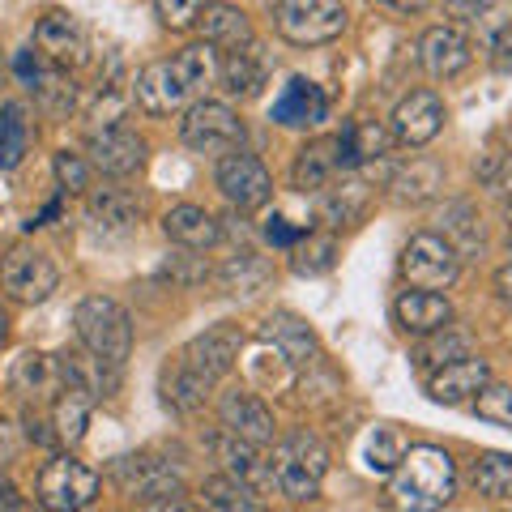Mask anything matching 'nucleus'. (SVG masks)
I'll use <instances>...</instances> for the list:
<instances>
[{"label": "nucleus", "instance_id": "f257e3e1", "mask_svg": "<svg viewBox=\"0 0 512 512\" xmlns=\"http://www.w3.org/2000/svg\"><path fill=\"white\" fill-rule=\"evenodd\" d=\"M218 82V56L210 43H192L184 52H175L171 60H154L137 73L133 99L150 116H171L184 103H192L205 86Z\"/></svg>", "mask_w": 512, "mask_h": 512}, {"label": "nucleus", "instance_id": "f03ea898", "mask_svg": "<svg viewBox=\"0 0 512 512\" xmlns=\"http://www.w3.org/2000/svg\"><path fill=\"white\" fill-rule=\"evenodd\" d=\"M393 504L397 508H414V512H427V508H444L457 491V466L453 457L436 444H410L406 457L397 461L393 470Z\"/></svg>", "mask_w": 512, "mask_h": 512}, {"label": "nucleus", "instance_id": "7ed1b4c3", "mask_svg": "<svg viewBox=\"0 0 512 512\" xmlns=\"http://www.w3.org/2000/svg\"><path fill=\"white\" fill-rule=\"evenodd\" d=\"M325 448L308 431H291L282 444H274L269 453V474H274V487L295 504L316 500L320 478H325Z\"/></svg>", "mask_w": 512, "mask_h": 512}, {"label": "nucleus", "instance_id": "20e7f679", "mask_svg": "<svg viewBox=\"0 0 512 512\" xmlns=\"http://www.w3.org/2000/svg\"><path fill=\"white\" fill-rule=\"evenodd\" d=\"M73 325L90 355H99L116 367L128 359V350H133V320H128V312L116 299H103V295L82 299L73 312Z\"/></svg>", "mask_w": 512, "mask_h": 512}, {"label": "nucleus", "instance_id": "39448f33", "mask_svg": "<svg viewBox=\"0 0 512 512\" xmlns=\"http://www.w3.org/2000/svg\"><path fill=\"white\" fill-rule=\"evenodd\" d=\"M274 26L286 43L299 47L333 43L346 30V9L342 0H282L274 9Z\"/></svg>", "mask_w": 512, "mask_h": 512}, {"label": "nucleus", "instance_id": "423d86ee", "mask_svg": "<svg viewBox=\"0 0 512 512\" xmlns=\"http://www.w3.org/2000/svg\"><path fill=\"white\" fill-rule=\"evenodd\" d=\"M116 483L146 508H184V483L167 461L150 453H133L116 461Z\"/></svg>", "mask_w": 512, "mask_h": 512}, {"label": "nucleus", "instance_id": "0eeeda50", "mask_svg": "<svg viewBox=\"0 0 512 512\" xmlns=\"http://www.w3.org/2000/svg\"><path fill=\"white\" fill-rule=\"evenodd\" d=\"M180 137H184V146L197 150V154H231V150L244 146V124H239V116L227 103L201 99L184 111Z\"/></svg>", "mask_w": 512, "mask_h": 512}, {"label": "nucleus", "instance_id": "6e6552de", "mask_svg": "<svg viewBox=\"0 0 512 512\" xmlns=\"http://www.w3.org/2000/svg\"><path fill=\"white\" fill-rule=\"evenodd\" d=\"M35 491H39L43 508L73 512V508L94 504V495H99V474H94L86 461H77V457H52L39 470V487Z\"/></svg>", "mask_w": 512, "mask_h": 512}, {"label": "nucleus", "instance_id": "1a4fd4ad", "mask_svg": "<svg viewBox=\"0 0 512 512\" xmlns=\"http://www.w3.org/2000/svg\"><path fill=\"white\" fill-rule=\"evenodd\" d=\"M0 286L18 303H43V299H52V291L60 286V269L52 265L47 252L18 244L0 261Z\"/></svg>", "mask_w": 512, "mask_h": 512}, {"label": "nucleus", "instance_id": "9d476101", "mask_svg": "<svg viewBox=\"0 0 512 512\" xmlns=\"http://www.w3.org/2000/svg\"><path fill=\"white\" fill-rule=\"evenodd\" d=\"M218 192L231 201V210L239 214H252V210H261V205L274 197V180H269V171L261 158H252L244 150H231V154H222V163H218Z\"/></svg>", "mask_w": 512, "mask_h": 512}, {"label": "nucleus", "instance_id": "9b49d317", "mask_svg": "<svg viewBox=\"0 0 512 512\" xmlns=\"http://www.w3.org/2000/svg\"><path fill=\"white\" fill-rule=\"evenodd\" d=\"M461 256L457 248L440 235H414L406 252H402V274L410 286H423V291H444V286L457 282Z\"/></svg>", "mask_w": 512, "mask_h": 512}, {"label": "nucleus", "instance_id": "f8f14e48", "mask_svg": "<svg viewBox=\"0 0 512 512\" xmlns=\"http://www.w3.org/2000/svg\"><path fill=\"white\" fill-rule=\"evenodd\" d=\"M491 380V367L487 359L478 355H461V359H448L440 363L436 372L427 376V397L440 406H466L470 397H478V389Z\"/></svg>", "mask_w": 512, "mask_h": 512}, {"label": "nucleus", "instance_id": "ddd939ff", "mask_svg": "<svg viewBox=\"0 0 512 512\" xmlns=\"http://www.w3.org/2000/svg\"><path fill=\"white\" fill-rule=\"evenodd\" d=\"M35 52L52 64V69H77L86 64V30L69 13H47L35 26Z\"/></svg>", "mask_w": 512, "mask_h": 512}, {"label": "nucleus", "instance_id": "4468645a", "mask_svg": "<svg viewBox=\"0 0 512 512\" xmlns=\"http://www.w3.org/2000/svg\"><path fill=\"white\" fill-rule=\"evenodd\" d=\"M90 167L103 171V175H133L141 163H146V141H141L133 128H120V124H107L99 133H90Z\"/></svg>", "mask_w": 512, "mask_h": 512}, {"label": "nucleus", "instance_id": "2eb2a0df", "mask_svg": "<svg viewBox=\"0 0 512 512\" xmlns=\"http://www.w3.org/2000/svg\"><path fill=\"white\" fill-rule=\"evenodd\" d=\"M440 128H444V103H440L436 90H414L393 111V137L402 141V146H410V150L427 146Z\"/></svg>", "mask_w": 512, "mask_h": 512}, {"label": "nucleus", "instance_id": "dca6fc26", "mask_svg": "<svg viewBox=\"0 0 512 512\" xmlns=\"http://www.w3.org/2000/svg\"><path fill=\"white\" fill-rule=\"evenodd\" d=\"M218 414H222V427L235 431L239 440H252V444H261V448L274 444V414H269V406L256 393H248V389L222 393Z\"/></svg>", "mask_w": 512, "mask_h": 512}, {"label": "nucleus", "instance_id": "f3484780", "mask_svg": "<svg viewBox=\"0 0 512 512\" xmlns=\"http://www.w3.org/2000/svg\"><path fill=\"white\" fill-rule=\"evenodd\" d=\"M325 116H329V99L308 77H291L274 99V124L282 128H316Z\"/></svg>", "mask_w": 512, "mask_h": 512}, {"label": "nucleus", "instance_id": "a211bd4d", "mask_svg": "<svg viewBox=\"0 0 512 512\" xmlns=\"http://www.w3.org/2000/svg\"><path fill=\"white\" fill-rule=\"evenodd\" d=\"M214 457L222 461V470H227L231 478H239V483H248L256 495L274 487V474H269V461L261 457V444L252 440H239L235 431H227V436H214Z\"/></svg>", "mask_w": 512, "mask_h": 512}, {"label": "nucleus", "instance_id": "6ab92c4d", "mask_svg": "<svg viewBox=\"0 0 512 512\" xmlns=\"http://www.w3.org/2000/svg\"><path fill=\"white\" fill-rule=\"evenodd\" d=\"M419 56L431 77H457L474 60V47L457 26H431L419 43Z\"/></svg>", "mask_w": 512, "mask_h": 512}, {"label": "nucleus", "instance_id": "aec40b11", "mask_svg": "<svg viewBox=\"0 0 512 512\" xmlns=\"http://www.w3.org/2000/svg\"><path fill=\"white\" fill-rule=\"evenodd\" d=\"M239 359V333L231 325H218L210 333H201V338H192L188 350H184V363H192L205 380H222L235 367Z\"/></svg>", "mask_w": 512, "mask_h": 512}, {"label": "nucleus", "instance_id": "412c9836", "mask_svg": "<svg viewBox=\"0 0 512 512\" xmlns=\"http://www.w3.org/2000/svg\"><path fill=\"white\" fill-rule=\"evenodd\" d=\"M342 171H346L342 141H338V137H320V141H312V146L299 150L291 180H295V188H303V192H320L325 184L338 180Z\"/></svg>", "mask_w": 512, "mask_h": 512}, {"label": "nucleus", "instance_id": "4be33fe9", "mask_svg": "<svg viewBox=\"0 0 512 512\" xmlns=\"http://www.w3.org/2000/svg\"><path fill=\"white\" fill-rule=\"evenodd\" d=\"M393 316H397V325H402L406 333H414V338H427V333L453 325V308H448V299L436 295V291H423V286H414V291H406L402 299H397Z\"/></svg>", "mask_w": 512, "mask_h": 512}, {"label": "nucleus", "instance_id": "5701e85b", "mask_svg": "<svg viewBox=\"0 0 512 512\" xmlns=\"http://www.w3.org/2000/svg\"><path fill=\"white\" fill-rule=\"evenodd\" d=\"M367 201H372V188H367L359 175H346V180H333L320 188V218L329 227H350L367 214Z\"/></svg>", "mask_w": 512, "mask_h": 512}, {"label": "nucleus", "instance_id": "b1692460", "mask_svg": "<svg viewBox=\"0 0 512 512\" xmlns=\"http://www.w3.org/2000/svg\"><path fill=\"white\" fill-rule=\"evenodd\" d=\"M163 231H167L171 244L192 248V252L214 248L218 239H222L218 218H214V214H205L201 205H175V210H167V218H163Z\"/></svg>", "mask_w": 512, "mask_h": 512}, {"label": "nucleus", "instance_id": "393cba45", "mask_svg": "<svg viewBox=\"0 0 512 512\" xmlns=\"http://www.w3.org/2000/svg\"><path fill=\"white\" fill-rule=\"evenodd\" d=\"M218 82L227 94L235 99H252V94H261L265 86V60L256 56V47H231L227 56L218 60Z\"/></svg>", "mask_w": 512, "mask_h": 512}, {"label": "nucleus", "instance_id": "a878e982", "mask_svg": "<svg viewBox=\"0 0 512 512\" xmlns=\"http://www.w3.org/2000/svg\"><path fill=\"white\" fill-rule=\"evenodd\" d=\"M265 342H274L282 350L286 363H312L316 359V333L308 329V320H299L295 312H278L265 320Z\"/></svg>", "mask_w": 512, "mask_h": 512}, {"label": "nucleus", "instance_id": "bb28decb", "mask_svg": "<svg viewBox=\"0 0 512 512\" xmlns=\"http://www.w3.org/2000/svg\"><path fill=\"white\" fill-rule=\"evenodd\" d=\"M201 35L210 47H222V52H231V47H248L252 43V22H248V13L244 9H235V5H205L201 9Z\"/></svg>", "mask_w": 512, "mask_h": 512}, {"label": "nucleus", "instance_id": "cd10ccee", "mask_svg": "<svg viewBox=\"0 0 512 512\" xmlns=\"http://www.w3.org/2000/svg\"><path fill=\"white\" fill-rule=\"evenodd\" d=\"M205 397H210V380H205L192 363L175 359V363L163 367V402H167L171 410L192 414V410L205 406Z\"/></svg>", "mask_w": 512, "mask_h": 512}, {"label": "nucleus", "instance_id": "c85d7f7f", "mask_svg": "<svg viewBox=\"0 0 512 512\" xmlns=\"http://www.w3.org/2000/svg\"><path fill=\"white\" fill-rule=\"evenodd\" d=\"M406 431L402 427H393V423H376V427H367V436H363V448H359V457H363V470L367 474H393L397 470V461L406 457Z\"/></svg>", "mask_w": 512, "mask_h": 512}, {"label": "nucleus", "instance_id": "c756f323", "mask_svg": "<svg viewBox=\"0 0 512 512\" xmlns=\"http://www.w3.org/2000/svg\"><path fill=\"white\" fill-rule=\"evenodd\" d=\"M13 384H18V393H26V397H56L64 389V367H60V359L30 350V355H22L18 367H13Z\"/></svg>", "mask_w": 512, "mask_h": 512}, {"label": "nucleus", "instance_id": "7c9ffc66", "mask_svg": "<svg viewBox=\"0 0 512 512\" xmlns=\"http://www.w3.org/2000/svg\"><path fill=\"white\" fill-rule=\"evenodd\" d=\"M444 188V167L440 163H431V158H414L410 167H402L393 175V197L397 201H410V205H419V201H431L436 192Z\"/></svg>", "mask_w": 512, "mask_h": 512}, {"label": "nucleus", "instance_id": "2f4dec72", "mask_svg": "<svg viewBox=\"0 0 512 512\" xmlns=\"http://www.w3.org/2000/svg\"><path fill=\"white\" fill-rule=\"evenodd\" d=\"M338 141H342L346 171H355V167H363V163H380V158L389 154V137H384L380 124H372V120H355Z\"/></svg>", "mask_w": 512, "mask_h": 512}, {"label": "nucleus", "instance_id": "473e14b6", "mask_svg": "<svg viewBox=\"0 0 512 512\" xmlns=\"http://www.w3.org/2000/svg\"><path fill=\"white\" fill-rule=\"evenodd\" d=\"M86 423H90V397L73 384H64L56 393V406H52V427H56V440L60 444H77L86 436Z\"/></svg>", "mask_w": 512, "mask_h": 512}, {"label": "nucleus", "instance_id": "72a5a7b5", "mask_svg": "<svg viewBox=\"0 0 512 512\" xmlns=\"http://www.w3.org/2000/svg\"><path fill=\"white\" fill-rule=\"evenodd\" d=\"M90 218L99 222L103 231H133L141 218V205L128 197L124 188H99L90 197Z\"/></svg>", "mask_w": 512, "mask_h": 512}, {"label": "nucleus", "instance_id": "f704fd0d", "mask_svg": "<svg viewBox=\"0 0 512 512\" xmlns=\"http://www.w3.org/2000/svg\"><path fill=\"white\" fill-rule=\"evenodd\" d=\"M30 150V124H26V107L22 103H5L0 107V167H18Z\"/></svg>", "mask_w": 512, "mask_h": 512}, {"label": "nucleus", "instance_id": "c9c22d12", "mask_svg": "<svg viewBox=\"0 0 512 512\" xmlns=\"http://www.w3.org/2000/svg\"><path fill=\"white\" fill-rule=\"evenodd\" d=\"M474 491L487 500H512V453H483L474 461Z\"/></svg>", "mask_w": 512, "mask_h": 512}, {"label": "nucleus", "instance_id": "e433bc0d", "mask_svg": "<svg viewBox=\"0 0 512 512\" xmlns=\"http://www.w3.org/2000/svg\"><path fill=\"white\" fill-rule=\"evenodd\" d=\"M274 278V269H269L261 256L256 252H235L227 265H222V282H227V291H235V295H256L261 286Z\"/></svg>", "mask_w": 512, "mask_h": 512}, {"label": "nucleus", "instance_id": "4c0bfd02", "mask_svg": "<svg viewBox=\"0 0 512 512\" xmlns=\"http://www.w3.org/2000/svg\"><path fill=\"white\" fill-rule=\"evenodd\" d=\"M201 500H205V508H222V512H256L261 508L256 491L248 483H239V478H231V474L210 478V483L201 487Z\"/></svg>", "mask_w": 512, "mask_h": 512}, {"label": "nucleus", "instance_id": "58836bf2", "mask_svg": "<svg viewBox=\"0 0 512 512\" xmlns=\"http://www.w3.org/2000/svg\"><path fill=\"white\" fill-rule=\"evenodd\" d=\"M427 338H431V342H423V346H419V355H414L419 372H436L440 363L470 355V342L461 338V333H453V325H444V329H436V333H427Z\"/></svg>", "mask_w": 512, "mask_h": 512}, {"label": "nucleus", "instance_id": "ea45409f", "mask_svg": "<svg viewBox=\"0 0 512 512\" xmlns=\"http://www.w3.org/2000/svg\"><path fill=\"white\" fill-rule=\"evenodd\" d=\"M291 252H295V256H291V269H295V274H303V278L333 269V239H312V235H303Z\"/></svg>", "mask_w": 512, "mask_h": 512}, {"label": "nucleus", "instance_id": "a19ab883", "mask_svg": "<svg viewBox=\"0 0 512 512\" xmlns=\"http://www.w3.org/2000/svg\"><path fill=\"white\" fill-rule=\"evenodd\" d=\"M474 410H478V419H487V423H500L512 431V389L508 384H483L474 397Z\"/></svg>", "mask_w": 512, "mask_h": 512}, {"label": "nucleus", "instance_id": "79ce46f5", "mask_svg": "<svg viewBox=\"0 0 512 512\" xmlns=\"http://www.w3.org/2000/svg\"><path fill=\"white\" fill-rule=\"evenodd\" d=\"M444 222H448V227H444V231H448V244H453V239H457V244L466 248V252L483 244V235H478V227H474L478 218H474L470 205H453V210L444 214Z\"/></svg>", "mask_w": 512, "mask_h": 512}, {"label": "nucleus", "instance_id": "37998d69", "mask_svg": "<svg viewBox=\"0 0 512 512\" xmlns=\"http://www.w3.org/2000/svg\"><path fill=\"white\" fill-rule=\"evenodd\" d=\"M154 9H158V18H163V26H171V30H188L192 22L201 18L205 0H154Z\"/></svg>", "mask_w": 512, "mask_h": 512}, {"label": "nucleus", "instance_id": "c03bdc74", "mask_svg": "<svg viewBox=\"0 0 512 512\" xmlns=\"http://www.w3.org/2000/svg\"><path fill=\"white\" fill-rule=\"evenodd\" d=\"M56 180L64 184V192H86V188H90V167H86L77 154L60 150V154H56Z\"/></svg>", "mask_w": 512, "mask_h": 512}, {"label": "nucleus", "instance_id": "a18cd8bd", "mask_svg": "<svg viewBox=\"0 0 512 512\" xmlns=\"http://www.w3.org/2000/svg\"><path fill=\"white\" fill-rule=\"evenodd\" d=\"M303 235H308V227H295V222L286 218V214H269V218H265V239H269V244L295 248Z\"/></svg>", "mask_w": 512, "mask_h": 512}, {"label": "nucleus", "instance_id": "49530a36", "mask_svg": "<svg viewBox=\"0 0 512 512\" xmlns=\"http://www.w3.org/2000/svg\"><path fill=\"white\" fill-rule=\"evenodd\" d=\"M487 47H491V64H495V69L508 73V69H512V26H500V30H495Z\"/></svg>", "mask_w": 512, "mask_h": 512}, {"label": "nucleus", "instance_id": "de8ad7c7", "mask_svg": "<svg viewBox=\"0 0 512 512\" xmlns=\"http://www.w3.org/2000/svg\"><path fill=\"white\" fill-rule=\"evenodd\" d=\"M483 180L495 188V192H504V197H512V154H500L495 163L483 171Z\"/></svg>", "mask_w": 512, "mask_h": 512}, {"label": "nucleus", "instance_id": "09e8293b", "mask_svg": "<svg viewBox=\"0 0 512 512\" xmlns=\"http://www.w3.org/2000/svg\"><path fill=\"white\" fill-rule=\"evenodd\" d=\"M495 5H500V0H453V13L457 18H483Z\"/></svg>", "mask_w": 512, "mask_h": 512}, {"label": "nucleus", "instance_id": "8fccbe9b", "mask_svg": "<svg viewBox=\"0 0 512 512\" xmlns=\"http://www.w3.org/2000/svg\"><path fill=\"white\" fill-rule=\"evenodd\" d=\"M495 291H500V299L512 308V265H504L500 274H495Z\"/></svg>", "mask_w": 512, "mask_h": 512}, {"label": "nucleus", "instance_id": "3c124183", "mask_svg": "<svg viewBox=\"0 0 512 512\" xmlns=\"http://www.w3.org/2000/svg\"><path fill=\"white\" fill-rule=\"evenodd\" d=\"M0 508H22V495H18V487H13L9 478H0Z\"/></svg>", "mask_w": 512, "mask_h": 512}, {"label": "nucleus", "instance_id": "603ef678", "mask_svg": "<svg viewBox=\"0 0 512 512\" xmlns=\"http://www.w3.org/2000/svg\"><path fill=\"white\" fill-rule=\"evenodd\" d=\"M384 5H393V9H402V13H419V9L440 5V0H384Z\"/></svg>", "mask_w": 512, "mask_h": 512}, {"label": "nucleus", "instance_id": "864d4df0", "mask_svg": "<svg viewBox=\"0 0 512 512\" xmlns=\"http://www.w3.org/2000/svg\"><path fill=\"white\" fill-rule=\"evenodd\" d=\"M5 333H9V316H5V308H0V342H5Z\"/></svg>", "mask_w": 512, "mask_h": 512}, {"label": "nucleus", "instance_id": "5fc2aeb1", "mask_svg": "<svg viewBox=\"0 0 512 512\" xmlns=\"http://www.w3.org/2000/svg\"><path fill=\"white\" fill-rule=\"evenodd\" d=\"M504 214H508V227H512V201H508V210H504Z\"/></svg>", "mask_w": 512, "mask_h": 512}]
</instances>
